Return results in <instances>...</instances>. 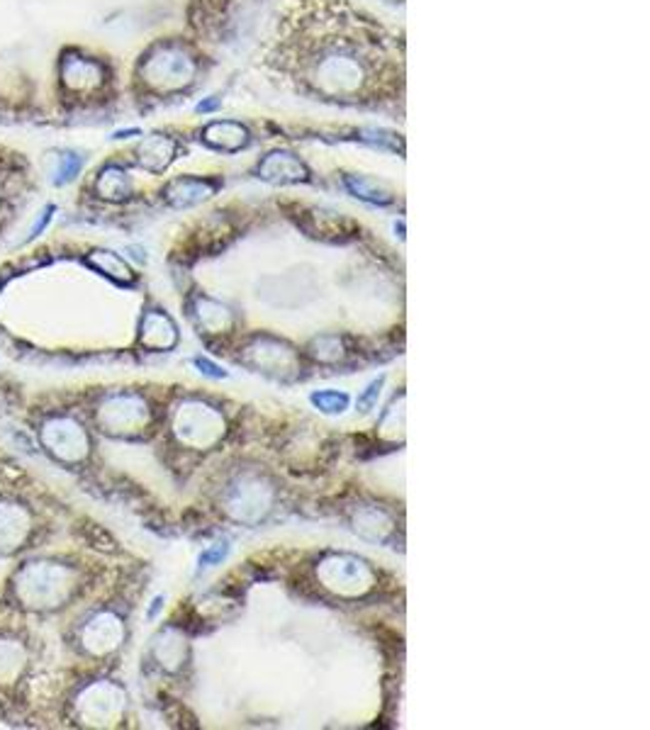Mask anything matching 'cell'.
<instances>
[{
    "label": "cell",
    "mask_w": 650,
    "mask_h": 730,
    "mask_svg": "<svg viewBox=\"0 0 650 730\" xmlns=\"http://www.w3.org/2000/svg\"><path fill=\"white\" fill-rule=\"evenodd\" d=\"M268 63L298 92L348 105L387 100L402 80L385 30L344 0H298Z\"/></svg>",
    "instance_id": "6da1fadb"
},
{
    "label": "cell",
    "mask_w": 650,
    "mask_h": 730,
    "mask_svg": "<svg viewBox=\"0 0 650 730\" xmlns=\"http://www.w3.org/2000/svg\"><path fill=\"white\" fill-rule=\"evenodd\" d=\"M105 550L78 543L42 548L3 567L0 611L39 628L59 625L110 582Z\"/></svg>",
    "instance_id": "7a4b0ae2"
},
{
    "label": "cell",
    "mask_w": 650,
    "mask_h": 730,
    "mask_svg": "<svg viewBox=\"0 0 650 730\" xmlns=\"http://www.w3.org/2000/svg\"><path fill=\"white\" fill-rule=\"evenodd\" d=\"M98 531L83 524L46 485L30 480L25 470L10 462L0 465V565L61 543L85 541L98 550H110L93 541Z\"/></svg>",
    "instance_id": "3957f363"
},
{
    "label": "cell",
    "mask_w": 650,
    "mask_h": 730,
    "mask_svg": "<svg viewBox=\"0 0 650 730\" xmlns=\"http://www.w3.org/2000/svg\"><path fill=\"white\" fill-rule=\"evenodd\" d=\"M130 694L105 667L59 665L49 670L30 728H122Z\"/></svg>",
    "instance_id": "277c9868"
},
{
    "label": "cell",
    "mask_w": 650,
    "mask_h": 730,
    "mask_svg": "<svg viewBox=\"0 0 650 730\" xmlns=\"http://www.w3.org/2000/svg\"><path fill=\"white\" fill-rule=\"evenodd\" d=\"M15 419L25 426L39 457L56 470L83 477L98 455V433L59 390H37L17 402Z\"/></svg>",
    "instance_id": "5b68a950"
},
{
    "label": "cell",
    "mask_w": 650,
    "mask_h": 730,
    "mask_svg": "<svg viewBox=\"0 0 650 730\" xmlns=\"http://www.w3.org/2000/svg\"><path fill=\"white\" fill-rule=\"evenodd\" d=\"M51 670L46 630L0 611V723L30 728Z\"/></svg>",
    "instance_id": "8992f818"
},
{
    "label": "cell",
    "mask_w": 650,
    "mask_h": 730,
    "mask_svg": "<svg viewBox=\"0 0 650 730\" xmlns=\"http://www.w3.org/2000/svg\"><path fill=\"white\" fill-rule=\"evenodd\" d=\"M130 640V608L117 582H108L56 625L61 665L105 667L115 662Z\"/></svg>",
    "instance_id": "52a82bcc"
},
{
    "label": "cell",
    "mask_w": 650,
    "mask_h": 730,
    "mask_svg": "<svg viewBox=\"0 0 650 730\" xmlns=\"http://www.w3.org/2000/svg\"><path fill=\"white\" fill-rule=\"evenodd\" d=\"M88 421L98 438L110 441H147L156 433L159 411L137 387H93V390H59Z\"/></svg>",
    "instance_id": "ba28073f"
},
{
    "label": "cell",
    "mask_w": 650,
    "mask_h": 730,
    "mask_svg": "<svg viewBox=\"0 0 650 730\" xmlns=\"http://www.w3.org/2000/svg\"><path fill=\"white\" fill-rule=\"evenodd\" d=\"M168 431L178 445L205 450L224 433V419L197 399H183L168 414Z\"/></svg>",
    "instance_id": "9c48e42d"
},
{
    "label": "cell",
    "mask_w": 650,
    "mask_h": 730,
    "mask_svg": "<svg viewBox=\"0 0 650 730\" xmlns=\"http://www.w3.org/2000/svg\"><path fill=\"white\" fill-rule=\"evenodd\" d=\"M142 78L154 90L173 92L193 83L195 61L181 44H159L142 61Z\"/></svg>",
    "instance_id": "30bf717a"
},
{
    "label": "cell",
    "mask_w": 650,
    "mask_h": 730,
    "mask_svg": "<svg viewBox=\"0 0 650 730\" xmlns=\"http://www.w3.org/2000/svg\"><path fill=\"white\" fill-rule=\"evenodd\" d=\"M322 575L327 587H334L339 592H346V587H356L358 592H363L370 584V570L363 560L348 558V555H336V558L327 560Z\"/></svg>",
    "instance_id": "8fae6325"
},
{
    "label": "cell",
    "mask_w": 650,
    "mask_h": 730,
    "mask_svg": "<svg viewBox=\"0 0 650 730\" xmlns=\"http://www.w3.org/2000/svg\"><path fill=\"white\" fill-rule=\"evenodd\" d=\"M178 341V329L164 312H147L142 319L139 344L149 351H168Z\"/></svg>",
    "instance_id": "7c38bea8"
},
{
    "label": "cell",
    "mask_w": 650,
    "mask_h": 730,
    "mask_svg": "<svg viewBox=\"0 0 650 730\" xmlns=\"http://www.w3.org/2000/svg\"><path fill=\"white\" fill-rule=\"evenodd\" d=\"M258 178L268 183H300L307 181V168L295 159L293 154L285 152H276L271 156H266L258 164Z\"/></svg>",
    "instance_id": "4fadbf2b"
},
{
    "label": "cell",
    "mask_w": 650,
    "mask_h": 730,
    "mask_svg": "<svg viewBox=\"0 0 650 730\" xmlns=\"http://www.w3.org/2000/svg\"><path fill=\"white\" fill-rule=\"evenodd\" d=\"M61 76L66 85H71V88H76V90H83V88H98V85L103 83V78H105V73H103V66L98 61L76 56V59H63Z\"/></svg>",
    "instance_id": "5bb4252c"
},
{
    "label": "cell",
    "mask_w": 650,
    "mask_h": 730,
    "mask_svg": "<svg viewBox=\"0 0 650 730\" xmlns=\"http://www.w3.org/2000/svg\"><path fill=\"white\" fill-rule=\"evenodd\" d=\"M137 154H139V164L147 168V171L159 173L173 161V156H176V144H173V139H168L164 134H152L144 139Z\"/></svg>",
    "instance_id": "9a60e30c"
},
{
    "label": "cell",
    "mask_w": 650,
    "mask_h": 730,
    "mask_svg": "<svg viewBox=\"0 0 650 730\" xmlns=\"http://www.w3.org/2000/svg\"><path fill=\"white\" fill-rule=\"evenodd\" d=\"M212 185L205 181H197V178H181V181H173L166 190V200L173 207H190L195 202L210 198Z\"/></svg>",
    "instance_id": "2e32d148"
},
{
    "label": "cell",
    "mask_w": 650,
    "mask_h": 730,
    "mask_svg": "<svg viewBox=\"0 0 650 730\" xmlns=\"http://www.w3.org/2000/svg\"><path fill=\"white\" fill-rule=\"evenodd\" d=\"M205 142L224 149V152H236L248 142V134L241 125H234V122H214L205 129Z\"/></svg>",
    "instance_id": "e0dca14e"
},
{
    "label": "cell",
    "mask_w": 650,
    "mask_h": 730,
    "mask_svg": "<svg viewBox=\"0 0 650 730\" xmlns=\"http://www.w3.org/2000/svg\"><path fill=\"white\" fill-rule=\"evenodd\" d=\"M193 319L197 322V327L205 329L207 334H214V332H222L227 324H231V314L227 307L214 305L212 300L197 297L193 305Z\"/></svg>",
    "instance_id": "ac0fdd59"
},
{
    "label": "cell",
    "mask_w": 650,
    "mask_h": 730,
    "mask_svg": "<svg viewBox=\"0 0 650 730\" xmlns=\"http://www.w3.org/2000/svg\"><path fill=\"white\" fill-rule=\"evenodd\" d=\"M95 188H98V195L105 200H125L127 195L132 193V183H130V178H127V173L115 166H110L100 173Z\"/></svg>",
    "instance_id": "d6986e66"
},
{
    "label": "cell",
    "mask_w": 650,
    "mask_h": 730,
    "mask_svg": "<svg viewBox=\"0 0 650 730\" xmlns=\"http://www.w3.org/2000/svg\"><path fill=\"white\" fill-rule=\"evenodd\" d=\"M346 185H348V190H351V193L356 195V198H361V200L375 202V205H387V202H392V195L387 193V190H382L378 183L368 181V178L348 176Z\"/></svg>",
    "instance_id": "ffe728a7"
},
{
    "label": "cell",
    "mask_w": 650,
    "mask_h": 730,
    "mask_svg": "<svg viewBox=\"0 0 650 730\" xmlns=\"http://www.w3.org/2000/svg\"><path fill=\"white\" fill-rule=\"evenodd\" d=\"M95 258H98L95 268L100 270V273L115 277L117 282H132V280H135L130 265H127L125 260L117 256V253H112V251H95Z\"/></svg>",
    "instance_id": "44dd1931"
},
{
    "label": "cell",
    "mask_w": 650,
    "mask_h": 730,
    "mask_svg": "<svg viewBox=\"0 0 650 730\" xmlns=\"http://www.w3.org/2000/svg\"><path fill=\"white\" fill-rule=\"evenodd\" d=\"M348 402L351 397L346 392H332V390H324V392H315L312 395V404L324 411V414H344L348 409Z\"/></svg>",
    "instance_id": "7402d4cb"
},
{
    "label": "cell",
    "mask_w": 650,
    "mask_h": 730,
    "mask_svg": "<svg viewBox=\"0 0 650 730\" xmlns=\"http://www.w3.org/2000/svg\"><path fill=\"white\" fill-rule=\"evenodd\" d=\"M80 166H83V159H80L78 154H73V152H61L59 154V161H56V171H54V183H68V181H73V178L78 176V171H80Z\"/></svg>",
    "instance_id": "603a6c76"
},
{
    "label": "cell",
    "mask_w": 650,
    "mask_h": 730,
    "mask_svg": "<svg viewBox=\"0 0 650 730\" xmlns=\"http://www.w3.org/2000/svg\"><path fill=\"white\" fill-rule=\"evenodd\" d=\"M227 553H229V546H227V543H214V546H212L210 550H205V553L200 555V565H202V567L219 565L224 558H227Z\"/></svg>",
    "instance_id": "cb8c5ba5"
},
{
    "label": "cell",
    "mask_w": 650,
    "mask_h": 730,
    "mask_svg": "<svg viewBox=\"0 0 650 730\" xmlns=\"http://www.w3.org/2000/svg\"><path fill=\"white\" fill-rule=\"evenodd\" d=\"M382 382H385V378H378V380H373L368 387H365V392L361 395V399H358V407H361L363 411H368L375 404V399H378V395H380Z\"/></svg>",
    "instance_id": "d4e9b609"
},
{
    "label": "cell",
    "mask_w": 650,
    "mask_h": 730,
    "mask_svg": "<svg viewBox=\"0 0 650 730\" xmlns=\"http://www.w3.org/2000/svg\"><path fill=\"white\" fill-rule=\"evenodd\" d=\"M195 365L200 368V373H205V375H210V378H227V373H224V368H219V365H214L212 361H207V358H197Z\"/></svg>",
    "instance_id": "484cf974"
},
{
    "label": "cell",
    "mask_w": 650,
    "mask_h": 730,
    "mask_svg": "<svg viewBox=\"0 0 650 730\" xmlns=\"http://www.w3.org/2000/svg\"><path fill=\"white\" fill-rule=\"evenodd\" d=\"M3 210H5V202H3V195H0V217H3Z\"/></svg>",
    "instance_id": "4316f807"
},
{
    "label": "cell",
    "mask_w": 650,
    "mask_h": 730,
    "mask_svg": "<svg viewBox=\"0 0 650 730\" xmlns=\"http://www.w3.org/2000/svg\"><path fill=\"white\" fill-rule=\"evenodd\" d=\"M3 462H5V457H3V455H0V465H3Z\"/></svg>",
    "instance_id": "83f0119b"
}]
</instances>
